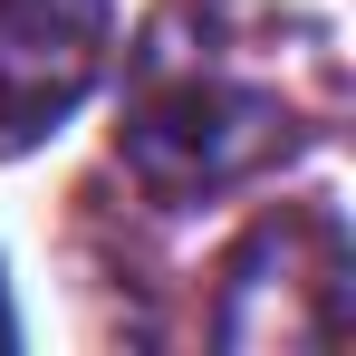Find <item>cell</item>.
Segmentation results:
<instances>
[{"label":"cell","instance_id":"cell-1","mask_svg":"<svg viewBox=\"0 0 356 356\" xmlns=\"http://www.w3.org/2000/svg\"><path fill=\"white\" fill-rule=\"evenodd\" d=\"M308 135H318V106L298 97L289 58L260 29H241L222 0H183L125 77L116 154L164 212H193L280 174Z\"/></svg>","mask_w":356,"mask_h":356},{"label":"cell","instance_id":"cell-2","mask_svg":"<svg viewBox=\"0 0 356 356\" xmlns=\"http://www.w3.org/2000/svg\"><path fill=\"white\" fill-rule=\"evenodd\" d=\"M347 337V222L327 202H280L232 241L212 289V347L308 356Z\"/></svg>","mask_w":356,"mask_h":356},{"label":"cell","instance_id":"cell-3","mask_svg":"<svg viewBox=\"0 0 356 356\" xmlns=\"http://www.w3.org/2000/svg\"><path fill=\"white\" fill-rule=\"evenodd\" d=\"M116 67V0H0V154L49 145Z\"/></svg>","mask_w":356,"mask_h":356},{"label":"cell","instance_id":"cell-4","mask_svg":"<svg viewBox=\"0 0 356 356\" xmlns=\"http://www.w3.org/2000/svg\"><path fill=\"white\" fill-rule=\"evenodd\" d=\"M10 337H19V318H10V289H0V347H10Z\"/></svg>","mask_w":356,"mask_h":356}]
</instances>
